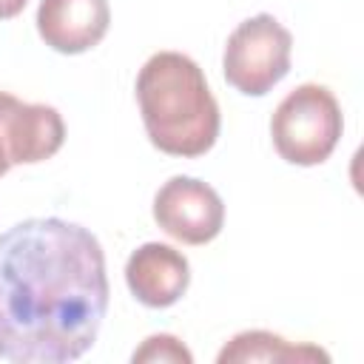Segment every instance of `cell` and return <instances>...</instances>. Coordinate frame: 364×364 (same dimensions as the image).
I'll return each mask as SVG.
<instances>
[{
    "label": "cell",
    "mask_w": 364,
    "mask_h": 364,
    "mask_svg": "<svg viewBox=\"0 0 364 364\" xmlns=\"http://www.w3.org/2000/svg\"><path fill=\"white\" fill-rule=\"evenodd\" d=\"M216 361H330V355L313 344H290L267 330H245L222 347Z\"/></svg>",
    "instance_id": "8"
},
{
    "label": "cell",
    "mask_w": 364,
    "mask_h": 364,
    "mask_svg": "<svg viewBox=\"0 0 364 364\" xmlns=\"http://www.w3.org/2000/svg\"><path fill=\"white\" fill-rule=\"evenodd\" d=\"M125 282L145 307H171L188 290L191 264L182 250L162 242H145L128 256Z\"/></svg>",
    "instance_id": "6"
},
{
    "label": "cell",
    "mask_w": 364,
    "mask_h": 364,
    "mask_svg": "<svg viewBox=\"0 0 364 364\" xmlns=\"http://www.w3.org/2000/svg\"><path fill=\"white\" fill-rule=\"evenodd\" d=\"M344 131L338 100L318 82L293 88L273 111L270 136L276 154L290 165H318L338 145Z\"/></svg>",
    "instance_id": "3"
},
{
    "label": "cell",
    "mask_w": 364,
    "mask_h": 364,
    "mask_svg": "<svg viewBox=\"0 0 364 364\" xmlns=\"http://www.w3.org/2000/svg\"><path fill=\"white\" fill-rule=\"evenodd\" d=\"M9 97L6 91H0V176L14 165V151H11V134H9V119H6V108H9Z\"/></svg>",
    "instance_id": "10"
},
{
    "label": "cell",
    "mask_w": 364,
    "mask_h": 364,
    "mask_svg": "<svg viewBox=\"0 0 364 364\" xmlns=\"http://www.w3.org/2000/svg\"><path fill=\"white\" fill-rule=\"evenodd\" d=\"M108 23V0H40L37 6V31L60 54L94 48L105 37Z\"/></svg>",
    "instance_id": "7"
},
{
    "label": "cell",
    "mask_w": 364,
    "mask_h": 364,
    "mask_svg": "<svg viewBox=\"0 0 364 364\" xmlns=\"http://www.w3.org/2000/svg\"><path fill=\"white\" fill-rule=\"evenodd\" d=\"M28 0H0V20H11L26 9Z\"/></svg>",
    "instance_id": "11"
},
{
    "label": "cell",
    "mask_w": 364,
    "mask_h": 364,
    "mask_svg": "<svg viewBox=\"0 0 364 364\" xmlns=\"http://www.w3.org/2000/svg\"><path fill=\"white\" fill-rule=\"evenodd\" d=\"M290 51L293 37L273 14L247 17L230 31L225 43V80L247 97H262L290 71Z\"/></svg>",
    "instance_id": "4"
},
{
    "label": "cell",
    "mask_w": 364,
    "mask_h": 364,
    "mask_svg": "<svg viewBox=\"0 0 364 364\" xmlns=\"http://www.w3.org/2000/svg\"><path fill=\"white\" fill-rule=\"evenodd\" d=\"M131 361L134 364H156V361H162V364H191L193 355L176 336L159 333V336H148L142 341V347L134 350Z\"/></svg>",
    "instance_id": "9"
},
{
    "label": "cell",
    "mask_w": 364,
    "mask_h": 364,
    "mask_svg": "<svg viewBox=\"0 0 364 364\" xmlns=\"http://www.w3.org/2000/svg\"><path fill=\"white\" fill-rule=\"evenodd\" d=\"M105 310V253L88 228L34 216L0 233V358L74 361L97 341Z\"/></svg>",
    "instance_id": "1"
},
{
    "label": "cell",
    "mask_w": 364,
    "mask_h": 364,
    "mask_svg": "<svg viewBox=\"0 0 364 364\" xmlns=\"http://www.w3.org/2000/svg\"><path fill=\"white\" fill-rule=\"evenodd\" d=\"M154 219L171 239L205 245L219 236L225 225V205L208 182L171 176L154 196Z\"/></svg>",
    "instance_id": "5"
},
{
    "label": "cell",
    "mask_w": 364,
    "mask_h": 364,
    "mask_svg": "<svg viewBox=\"0 0 364 364\" xmlns=\"http://www.w3.org/2000/svg\"><path fill=\"white\" fill-rule=\"evenodd\" d=\"M136 102L154 148L171 156H202L219 136V102L202 68L179 51H156L136 74Z\"/></svg>",
    "instance_id": "2"
}]
</instances>
